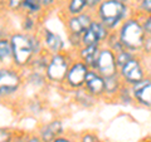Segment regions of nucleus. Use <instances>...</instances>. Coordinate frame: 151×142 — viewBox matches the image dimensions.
Listing matches in <instances>:
<instances>
[{
	"mask_svg": "<svg viewBox=\"0 0 151 142\" xmlns=\"http://www.w3.org/2000/svg\"><path fill=\"white\" fill-rule=\"evenodd\" d=\"M89 28L96 33V35L98 37V39H100V42H101V44L103 45L105 44V42L107 40V38H108V35H110V30L107 29V28L102 24V23L100 22V20H97V19H94V20L92 22V24L89 25Z\"/></svg>",
	"mask_w": 151,
	"mask_h": 142,
	"instance_id": "393cba45",
	"label": "nucleus"
},
{
	"mask_svg": "<svg viewBox=\"0 0 151 142\" xmlns=\"http://www.w3.org/2000/svg\"><path fill=\"white\" fill-rule=\"evenodd\" d=\"M120 3H124V4H129V5H132L135 3V0H117Z\"/></svg>",
	"mask_w": 151,
	"mask_h": 142,
	"instance_id": "79ce46f5",
	"label": "nucleus"
},
{
	"mask_svg": "<svg viewBox=\"0 0 151 142\" xmlns=\"http://www.w3.org/2000/svg\"><path fill=\"white\" fill-rule=\"evenodd\" d=\"M94 13L91 10H86L78 15L73 16H64V27L67 30V34H77L82 35L84 30L88 29L89 25L92 24V22L94 20Z\"/></svg>",
	"mask_w": 151,
	"mask_h": 142,
	"instance_id": "1a4fd4ad",
	"label": "nucleus"
},
{
	"mask_svg": "<svg viewBox=\"0 0 151 142\" xmlns=\"http://www.w3.org/2000/svg\"><path fill=\"white\" fill-rule=\"evenodd\" d=\"M135 105L151 110V75H147L140 82L131 86Z\"/></svg>",
	"mask_w": 151,
	"mask_h": 142,
	"instance_id": "9b49d317",
	"label": "nucleus"
},
{
	"mask_svg": "<svg viewBox=\"0 0 151 142\" xmlns=\"http://www.w3.org/2000/svg\"><path fill=\"white\" fill-rule=\"evenodd\" d=\"M24 1L25 0H5V9L12 13H20Z\"/></svg>",
	"mask_w": 151,
	"mask_h": 142,
	"instance_id": "2f4dec72",
	"label": "nucleus"
},
{
	"mask_svg": "<svg viewBox=\"0 0 151 142\" xmlns=\"http://www.w3.org/2000/svg\"><path fill=\"white\" fill-rule=\"evenodd\" d=\"M116 33L126 50H129L134 54L141 53L146 35L142 29V25H141V20L139 15L134 14L132 16L127 18L119 27Z\"/></svg>",
	"mask_w": 151,
	"mask_h": 142,
	"instance_id": "f03ea898",
	"label": "nucleus"
},
{
	"mask_svg": "<svg viewBox=\"0 0 151 142\" xmlns=\"http://www.w3.org/2000/svg\"><path fill=\"white\" fill-rule=\"evenodd\" d=\"M88 10V0H67L62 4V15L73 16Z\"/></svg>",
	"mask_w": 151,
	"mask_h": 142,
	"instance_id": "dca6fc26",
	"label": "nucleus"
},
{
	"mask_svg": "<svg viewBox=\"0 0 151 142\" xmlns=\"http://www.w3.org/2000/svg\"><path fill=\"white\" fill-rule=\"evenodd\" d=\"M81 37L82 35H77V34H67V42H68L69 47L73 50H77L78 48H81V47H82Z\"/></svg>",
	"mask_w": 151,
	"mask_h": 142,
	"instance_id": "473e14b6",
	"label": "nucleus"
},
{
	"mask_svg": "<svg viewBox=\"0 0 151 142\" xmlns=\"http://www.w3.org/2000/svg\"><path fill=\"white\" fill-rule=\"evenodd\" d=\"M49 55L50 54L45 53V52H43V53H40L38 55H34V58H33L28 70H37V72L44 73L47 65H48V62H49Z\"/></svg>",
	"mask_w": 151,
	"mask_h": 142,
	"instance_id": "4be33fe9",
	"label": "nucleus"
},
{
	"mask_svg": "<svg viewBox=\"0 0 151 142\" xmlns=\"http://www.w3.org/2000/svg\"><path fill=\"white\" fill-rule=\"evenodd\" d=\"M12 43L9 37L0 38V65L12 64Z\"/></svg>",
	"mask_w": 151,
	"mask_h": 142,
	"instance_id": "412c9836",
	"label": "nucleus"
},
{
	"mask_svg": "<svg viewBox=\"0 0 151 142\" xmlns=\"http://www.w3.org/2000/svg\"><path fill=\"white\" fill-rule=\"evenodd\" d=\"M102 45H82L81 48L74 50V57L86 63L91 69H93L97 57L100 54Z\"/></svg>",
	"mask_w": 151,
	"mask_h": 142,
	"instance_id": "4468645a",
	"label": "nucleus"
},
{
	"mask_svg": "<svg viewBox=\"0 0 151 142\" xmlns=\"http://www.w3.org/2000/svg\"><path fill=\"white\" fill-rule=\"evenodd\" d=\"M141 20V25L145 32L146 37H151V15H142L140 16Z\"/></svg>",
	"mask_w": 151,
	"mask_h": 142,
	"instance_id": "72a5a7b5",
	"label": "nucleus"
},
{
	"mask_svg": "<svg viewBox=\"0 0 151 142\" xmlns=\"http://www.w3.org/2000/svg\"><path fill=\"white\" fill-rule=\"evenodd\" d=\"M93 69H96L105 78L117 74L119 73V67H117L116 63V54L111 49H108L107 47L102 45Z\"/></svg>",
	"mask_w": 151,
	"mask_h": 142,
	"instance_id": "6e6552de",
	"label": "nucleus"
},
{
	"mask_svg": "<svg viewBox=\"0 0 151 142\" xmlns=\"http://www.w3.org/2000/svg\"><path fill=\"white\" fill-rule=\"evenodd\" d=\"M83 88H86L96 98H103L105 96V77L101 75L96 69H89L86 79H84Z\"/></svg>",
	"mask_w": 151,
	"mask_h": 142,
	"instance_id": "ddd939ff",
	"label": "nucleus"
},
{
	"mask_svg": "<svg viewBox=\"0 0 151 142\" xmlns=\"http://www.w3.org/2000/svg\"><path fill=\"white\" fill-rule=\"evenodd\" d=\"M29 111L32 113H34V115H38V113H42L43 112V105H42V102L39 99H32L29 102Z\"/></svg>",
	"mask_w": 151,
	"mask_h": 142,
	"instance_id": "c9c22d12",
	"label": "nucleus"
},
{
	"mask_svg": "<svg viewBox=\"0 0 151 142\" xmlns=\"http://www.w3.org/2000/svg\"><path fill=\"white\" fill-rule=\"evenodd\" d=\"M25 142H43V141L40 140V137L37 133H29V136H28Z\"/></svg>",
	"mask_w": 151,
	"mask_h": 142,
	"instance_id": "a19ab883",
	"label": "nucleus"
},
{
	"mask_svg": "<svg viewBox=\"0 0 151 142\" xmlns=\"http://www.w3.org/2000/svg\"><path fill=\"white\" fill-rule=\"evenodd\" d=\"M119 75L122 83L127 84V86H132L145 77H147L149 72L145 64V57L141 54H136L134 58H131L125 65H122L119 69Z\"/></svg>",
	"mask_w": 151,
	"mask_h": 142,
	"instance_id": "423d86ee",
	"label": "nucleus"
},
{
	"mask_svg": "<svg viewBox=\"0 0 151 142\" xmlns=\"http://www.w3.org/2000/svg\"><path fill=\"white\" fill-rule=\"evenodd\" d=\"M53 142H77V137H73L69 133H63L58 138H55Z\"/></svg>",
	"mask_w": 151,
	"mask_h": 142,
	"instance_id": "4c0bfd02",
	"label": "nucleus"
},
{
	"mask_svg": "<svg viewBox=\"0 0 151 142\" xmlns=\"http://www.w3.org/2000/svg\"><path fill=\"white\" fill-rule=\"evenodd\" d=\"M142 57H151V37H146L142 44V49H141V53Z\"/></svg>",
	"mask_w": 151,
	"mask_h": 142,
	"instance_id": "e433bc0d",
	"label": "nucleus"
},
{
	"mask_svg": "<svg viewBox=\"0 0 151 142\" xmlns=\"http://www.w3.org/2000/svg\"><path fill=\"white\" fill-rule=\"evenodd\" d=\"M20 13L24 14V15H32V16L40 18V16H43L45 10L43 9V6L40 5V3L38 1V0H25L22 5Z\"/></svg>",
	"mask_w": 151,
	"mask_h": 142,
	"instance_id": "aec40b11",
	"label": "nucleus"
},
{
	"mask_svg": "<svg viewBox=\"0 0 151 142\" xmlns=\"http://www.w3.org/2000/svg\"><path fill=\"white\" fill-rule=\"evenodd\" d=\"M22 22H20V32L25 33V34H34L38 33L40 29V18L32 16V15H24L22 14Z\"/></svg>",
	"mask_w": 151,
	"mask_h": 142,
	"instance_id": "a211bd4d",
	"label": "nucleus"
},
{
	"mask_svg": "<svg viewBox=\"0 0 151 142\" xmlns=\"http://www.w3.org/2000/svg\"><path fill=\"white\" fill-rule=\"evenodd\" d=\"M39 35L43 42L44 52L48 54H57L65 52V40L58 33L53 32L49 28H40Z\"/></svg>",
	"mask_w": 151,
	"mask_h": 142,
	"instance_id": "9d476101",
	"label": "nucleus"
},
{
	"mask_svg": "<svg viewBox=\"0 0 151 142\" xmlns=\"http://www.w3.org/2000/svg\"><path fill=\"white\" fill-rule=\"evenodd\" d=\"M67 1V0H60V4H63V3H65Z\"/></svg>",
	"mask_w": 151,
	"mask_h": 142,
	"instance_id": "c03bdc74",
	"label": "nucleus"
},
{
	"mask_svg": "<svg viewBox=\"0 0 151 142\" xmlns=\"http://www.w3.org/2000/svg\"><path fill=\"white\" fill-rule=\"evenodd\" d=\"M73 59L74 55L69 50L57 54H50L48 65H47L44 72L48 82L50 84H54V86H62Z\"/></svg>",
	"mask_w": 151,
	"mask_h": 142,
	"instance_id": "20e7f679",
	"label": "nucleus"
},
{
	"mask_svg": "<svg viewBox=\"0 0 151 142\" xmlns=\"http://www.w3.org/2000/svg\"><path fill=\"white\" fill-rule=\"evenodd\" d=\"M72 94H73L74 102L78 103L79 106H82L83 108H91V107H93L94 105H96L97 101H98V98H96L93 94H91L86 88H83V87L73 91Z\"/></svg>",
	"mask_w": 151,
	"mask_h": 142,
	"instance_id": "f3484780",
	"label": "nucleus"
},
{
	"mask_svg": "<svg viewBox=\"0 0 151 142\" xmlns=\"http://www.w3.org/2000/svg\"><path fill=\"white\" fill-rule=\"evenodd\" d=\"M24 80L27 84H29L33 88H42L45 87L47 84H49L48 79L45 77V73L37 72V70H29V73L24 77Z\"/></svg>",
	"mask_w": 151,
	"mask_h": 142,
	"instance_id": "6ab92c4d",
	"label": "nucleus"
},
{
	"mask_svg": "<svg viewBox=\"0 0 151 142\" xmlns=\"http://www.w3.org/2000/svg\"><path fill=\"white\" fill-rule=\"evenodd\" d=\"M1 99H3V97H1V96H0V101H1Z\"/></svg>",
	"mask_w": 151,
	"mask_h": 142,
	"instance_id": "a18cd8bd",
	"label": "nucleus"
},
{
	"mask_svg": "<svg viewBox=\"0 0 151 142\" xmlns=\"http://www.w3.org/2000/svg\"><path fill=\"white\" fill-rule=\"evenodd\" d=\"M77 142H101L97 133L92 131H84L77 137Z\"/></svg>",
	"mask_w": 151,
	"mask_h": 142,
	"instance_id": "c756f323",
	"label": "nucleus"
},
{
	"mask_svg": "<svg viewBox=\"0 0 151 142\" xmlns=\"http://www.w3.org/2000/svg\"><path fill=\"white\" fill-rule=\"evenodd\" d=\"M141 142H151V140H149V138H145V140H142Z\"/></svg>",
	"mask_w": 151,
	"mask_h": 142,
	"instance_id": "37998d69",
	"label": "nucleus"
},
{
	"mask_svg": "<svg viewBox=\"0 0 151 142\" xmlns=\"http://www.w3.org/2000/svg\"><path fill=\"white\" fill-rule=\"evenodd\" d=\"M89 69L91 68L86 63H83L81 59L74 57V59L69 65V69L67 72V75H65V79L62 84V87H64L69 92H73L76 89L83 87L84 79H86V75Z\"/></svg>",
	"mask_w": 151,
	"mask_h": 142,
	"instance_id": "0eeeda50",
	"label": "nucleus"
},
{
	"mask_svg": "<svg viewBox=\"0 0 151 142\" xmlns=\"http://www.w3.org/2000/svg\"><path fill=\"white\" fill-rule=\"evenodd\" d=\"M122 84L124 83H122L119 73L115 75H111V77H106L105 78V96H103V98L107 99V101H116V97L120 92Z\"/></svg>",
	"mask_w": 151,
	"mask_h": 142,
	"instance_id": "2eb2a0df",
	"label": "nucleus"
},
{
	"mask_svg": "<svg viewBox=\"0 0 151 142\" xmlns=\"http://www.w3.org/2000/svg\"><path fill=\"white\" fill-rule=\"evenodd\" d=\"M45 11H50L60 4V0H38Z\"/></svg>",
	"mask_w": 151,
	"mask_h": 142,
	"instance_id": "f704fd0d",
	"label": "nucleus"
},
{
	"mask_svg": "<svg viewBox=\"0 0 151 142\" xmlns=\"http://www.w3.org/2000/svg\"><path fill=\"white\" fill-rule=\"evenodd\" d=\"M29 35V40L32 44L33 52H34V55H38L44 52V47H43V42H42V38L39 35V32L34 33V34H28Z\"/></svg>",
	"mask_w": 151,
	"mask_h": 142,
	"instance_id": "cd10ccee",
	"label": "nucleus"
},
{
	"mask_svg": "<svg viewBox=\"0 0 151 142\" xmlns=\"http://www.w3.org/2000/svg\"><path fill=\"white\" fill-rule=\"evenodd\" d=\"M12 43V65L20 70H27L29 68L34 52H33L29 35L23 32H12L9 34Z\"/></svg>",
	"mask_w": 151,
	"mask_h": 142,
	"instance_id": "7ed1b4c3",
	"label": "nucleus"
},
{
	"mask_svg": "<svg viewBox=\"0 0 151 142\" xmlns=\"http://www.w3.org/2000/svg\"><path fill=\"white\" fill-rule=\"evenodd\" d=\"M15 131L9 127H0V142H13Z\"/></svg>",
	"mask_w": 151,
	"mask_h": 142,
	"instance_id": "7c9ffc66",
	"label": "nucleus"
},
{
	"mask_svg": "<svg viewBox=\"0 0 151 142\" xmlns=\"http://www.w3.org/2000/svg\"><path fill=\"white\" fill-rule=\"evenodd\" d=\"M63 133H65V131L63 121L60 118H54L47 123H43L37 131V135L40 137L43 142H53Z\"/></svg>",
	"mask_w": 151,
	"mask_h": 142,
	"instance_id": "f8f14e48",
	"label": "nucleus"
},
{
	"mask_svg": "<svg viewBox=\"0 0 151 142\" xmlns=\"http://www.w3.org/2000/svg\"><path fill=\"white\" fill-rule=\"evenodd\" d=\"M94 18L100 20L110 32H116L127 18L135 14L134 8L117 0H103L96 8Z\"/></svg>",
	"mask_w": 151,
	"mask_h": 142,
	"instance_id": "f257e3e1",
	"label": "nucleus"
},
{
	"mask_svg": "<svg viewBox=\"0 0 151 142\" xmlns=\"http://www.w3.org/2000/svg\"><path fill=\"white\" fill-rule=\"evenodd\" d=\"M24 74L12 64L0 65V96L12 98L22 91L24 86Z\"/></svg>",
	"mask_w": 151,
	"mask_h": 142,
	"instance_id": "39448f33",
	"label": "nucleus"
},
{
	"mask_svg": "<svg viewBox=\"0 0 151 142\" xmlns=\"http://www.w3.org/2000/svg\"><path fill=\"white\" fill-rule=\"evenodd\" d=\"M116 101L119 103H121V105H126V106L135 105L134 96H132V92H131V86L122 84L120 92H119V94H117V97H116Z\"/></svg>",
	"mask_w": 151,
	"mask_h": 142,
	"instance_id": "b1692460",
	"label": "nucleus"
},
{
	"mask_svg": "<svg viewBox=\"0 0 151 142\" xmlns=\"http://www.w3.org/2000/svg\"><path fill=\"white\" fill-rule=\"evenodd\" d=\"M103 1V0H88V10L94 11L96 8L100 5V4Z\"/></svg>",
	"mask_w": 151,
	"mask_h": 142,
	"instance_id": "ea45409f",
	"label": "nucleus"
},
{
	"mask_svg": "<svg viewBox=\"0 0 151 142\" xmlns=\"http://www.w3.org/2000/svg\"><path fill=\"white\" fill-rule=\"evenodd\" d=\"M10 33L8 32V25H6V22L3 23L0 22V38H4V37H9Z\"/></svg>",
	"mask_w": 151,
	"mask_h": 142,
	"instance_id": "58836bf2",
	"label": "nucleus"
},
{
	"mask_svg": "<svg viewBox=\"0 0 151 142\" xmlns=\"http://www.w3.org/2000/svg\"><path fill=\"white\" fill-rule=\"evenodd\" d=\"M81 39H82V45H102L100 39H98V37L96 35V33H94L91 28L84 30Z\"/></svg>",
	"mask_w": 151,
	"mask_h": 142,
	"instance_id": "bb28decb",
	"label": "nucleus"
},
{
	"mask_svg": "<svg viewBox=\"0 0 151 142\" xmlns=\"http://www.w3.org/2000/svg\"><path fill=\"white\" fill-rule=\"evenodd\" d=\"M135 55H136V54L131 53V52L126 50V49L122 50V52H120V53H117V54H116V63H117V67H119V69L122 67V65H125L131 58H134Z\"/></svg>",
	"mask_w": 151,
	"mask_h": 142,
	"instance_id": "c85d7f7f",
	"label": "nucleus"
},
{
	"mask_svg": "<svg viewBox=\"0 0 151 142\" xmlns=\"http://www.w3.org/2000/svg\"><path fill=\"white\" fill-rule=\"evenodd\" d=\"M136 15H151V0H135L132 4Z\"/></svg>",
	"mask_w": 151,
	"mask_h": 142,
	"instance_id": "a878e982",
	"label": "nucleus"
},
{
	"mask_svg": "<svg viewBox=\"0 0 151 142\" xmlns=\"http://www.w3.org/2000/svg\"><path fill=\"white\" fill-rule=\"evenodd\" d=\"M103 45L107 47L108 49H111L115 54L120 53V52H122V50H125V47H124V44L121 43V40H120V38H119V35H117L116 32H111L110 33V35H108L107 40L105 42V44Z\"/></svg>",
	"mask_w": 151,
	"mask_h": 142,
	"instance_id": "5701e85b",
	"label": "nucleus"
}]
</instances>
